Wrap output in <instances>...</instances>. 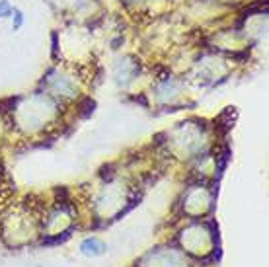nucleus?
I'll list each match as a JSON object with an SVG mask.
<instances>
[{"mask_svg":"<svg viewBox=\"0 0 269 267\" xmlns=\"http://www.w3.org/2000/svg\"><path fill=\"white\" fill-rule=\"evenodd\" d=\"M82 248H84L88 254H90V252H94V254H102V250H104V246H102L100 242H96V240H86Z\"/></svg>","mask_w":269,"mask_h":267,"instance_id":"nucleus-1","label":"nucleus"},{"mask_svg":"<svg viewBox=\"0 0 269 267\" xmlns=\"http://www.w3.org/2000/svg\"><path fill=\"white\" fill-rule=\"evenodd\" d=\"M131 2H146V0H131Z\"/></svg>","mask_w":269,"mask_h":267,"instance_id":"nucleus-2","label":"nucleus"}]
</instances>
